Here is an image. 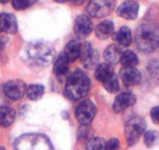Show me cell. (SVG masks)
<instances>
[{
	"label": "cell",
	"mask_w": 159,
	"mask_h": 150,
	"mask_svg": "<svg viewBox=\"0 0 159 150\" xmlns=\"http://www.w3.org/2000/svg\"><path fill=\"white\" fill-rule=\"evenodd\" d=\"M26 59L30 65L34 67H46L55 58V49L52 45L45 42L29 43L25 50Z\"/></svg>",
	"instance_id": "cell-1"
},
{
	"label": "cell",
	"mask_w": 159,
	"mask_h": 150,
	"mask_svg": "<svg viewBox=\"0 0 159 150\" xmlns=\"http://www.w3.org/2000/svg\"><path fill=\"white\" fill-rule=\"evenodd\" d=\"M135 42L139 49L143 53H151L159 50V26L142 24L136 31Z\"/></svg>",
	"instance_id": "cell-2"
},
{
	"label": "cell",
	"mask_w": 159,
	"mask_h": 150,
	"mask_svg": "<svg viewBox=\"0 0 159 150\" xmlns=\"http://www.w3.org/2000/svg\"><path fill=\"white\" fill-rule=\"evenodd\" d=\"M90 89V80L82 70H76L70 75L66 84L64 94L72 100L82 99Z\"/></svg>",
	"instance_id": "cell-3"
},
{
	"label": "cell",
	"mask_w": 159,
	"mask_h": 150,
	"mask_svg": "<svg viewBox=\"0 0 159 150\" xmlns=\"http://www.w3.org/2000/svg\"><path fill=\"white\" fill-rule=\"evenodd\" d=\"M14 150H54L49 138L35 133L23 134L14 142Z\"/></svg>",
	"instance_id": "cell-4"
},
{
	"label": "cell",
	"mask_w": 159,
	"mask_h": 150,
	"mask_svg": "<svg viewBox=\"0 0 159 150\" xmlns=\"http://www.w3.org/2000/svg\"><path fill=\"white\" fill-rule=\"evenodd\" d=\"M146 130V121L140 117L131 118L125 127V135L126 143L129 146H133L138 142L142 134Z\"/></svg>",
	"instance_id": "cell-5"
},
{
	"label": "cell",
	"mask_w": 159,
	"mask_h": 150,
	"mask_svg": "<svg viewBox=\"0 0 159 150\" xmlns=\"http://www.w3.org/2000/svg\"><path fill=\"white\" fill-rule=\"evenodd\" d=\"M116 0H90L88 13L93 17H105L112 12Z\"/></svg>",
	"instance_id": "cell-6"
},
{
	"label": "cell",
	"mask_w": 159,
	"mask_h": 150,
	"mask_svg": "<svg viewBox=\"0 0 159 150\" xmlns=\"http://www.w3.org/2000/svg\"><path fill=\"white\" fill-rule=\"evenodd\" d=\"M80 60L85 68L89 70L96 68L98 66L99 55L89 42H84L81 44Z\"/></svg>",
	"instance_id": "cell-7"
},
{
	"label": "cell",
	"mask_w": 159,
	"mask_h": 150,
	"mask_svg": "<svg viewBox=\"0 0 159 150\" xmlns=\"http://www.w3.org/2000/svg\"><path fill=\"white\" fill-rule=\"evenodd\" d=\"M96 106L91 101L85 100L78 105L76 117L82 125H88L94 120L96 114Z\"/></svg>",
	"instance_id": "cell-8"
},
{
	"label": "cell",
	"mask_w": 159,
	"mask_h": 150,
	"mask_svg": "<svg viewBox=\"0 0 159 150\" xmlns=\"http://www.w3.org/2000/svg\"><path fill=\"white\" fill-rule=\"evenodd\" d=\"M93 23L91 18L86 15L77 16L73 25V31L77 39H84L91 33Z\"/></svg>",
	"instance_id": "cell-9"
},
{
	"label": "cell",
	"mask_w": 159,
	"mask_h": 150,
	"mask_svg": "<svg viewBox=\"0 0 159 150\" xmlns=\"http://www.w3.org/2000/svg\"><path fill=\"white\" fill-rule=\"evenodd\" d=\"M27 89L26 84L23 81L13 80L6 84L3 88V91L6 96L9 99L18 100L25 95Z\"/></svg>",
	"instance_id": "cell-10"
},
{
	"label": "cell",
	"mask_w": 159,
	"mask_h": 150,
	"mask_svg": "<svg viewBox=\"0 0 159 150\" xmlns=\"http://www.w3.org/2000/svg\"><path fill=\"white\" fill-rule=\"evenodd\" d=\"M137 102V98L134 94L129 92H123L116 96L113 102V110L116 113L124 111L129 107L134 105Z\"/></svg>",
	"instance_id": "cell-11"
},
{
	"label": "cell",
	"mask_w": 159,
	"mask_h": 150,
	"mask_svg": "<svg viewBox=\"0 0 159 150\" xmlns=\"http://www.w3.org/2000/svg\"><path fill=\"white\" fill-rule=\"evenodd\" d=\"M139 12V5L134 1H126L117 9V15L126 20L136 19Z\"/></svg>",
	"instance_id": "cell-12"
},
{
	"label": "cell",
	"mask_w": 159,
	"mask_h": 150,
	"mask_svg": "<svg viewBox=\"0 0 159 150\" xmlns=\"http://www.w3.org/2000/svg\"><path fill=\"white\" fill-rule=\"evenodd\" d=\"M119 75L123 84L127 86L137 85L141 81V73L135 67H123Z\"/></svg>",
	"instance_id": "cell-13"
},
{
	"label": "cell",
	"mask_w": 159,
	"mask_h": 150,
	"mask_svg": "<svg viewBox=\"0 0 159 150\" xmlns=\"http://www.w3.org/2000/svg\"><path fill=\"white\" fill-rule=\"evenodd\" d=\"M18 26L16 17L10 13L0 15V31L13 35L17 31Z\"/></svg>",
	"instance_id": "cell-14"
},
{
	"label": "cell",
	"mask_w": 159,
	"mask_h": 150,
	"mask_svg": "<svg viewBox=\"0 0 159 150\" xmlns=\"http://www.w3.org/2000/svg\"><path fill=\"white\" fill-rule=\"evenodd\" d=\"M122 54H123V49L121 46L117 44H112L108 45L105 49L104 52V58L108 63H116L120 61Z\"/></svg>",
	"instance_id": "cell-15"
},
{
	"label": "cell",
	"mask_w": 159,
	"mask_h": 150,
	"mask_svg": "<svg viewBox=\"0 0 159 150\" xmlns=\"http://www.w3.org/2000/svg\"><path fill=\"white\" fill-rule=\"evenodd\" d=\"M112 66L108 63H104L96 67L95 78L98 82L104 83L114 74Z\"/></svg>",
	"instance_id": "cell-16"
},
{
	"label": "cell",
	"mask_w": 159,
	"mask_h": 150,
	"mask_svg": "<svg viewBox=\"0 0 159 150\" xmlns=\"http://www.w3.org/2000/svg\"><path fill=\"white\" fill-rule=\"evenodd\" d=\"M80 49H81V44L76 40L70 41L67 44L65 51L63 53L68 59L69 62H75L76 59H79L80 54Z\"/></svg>",
	"instance_id": "cell-17"
},
{
	"label": "cell",
	"mask_w": 159,
	"mask_h": 150,
	"mask_svg": "<svg viewBox=\"0 0 159 150\" xmlns=\"http://www.w3.org/2000/svg\"><path fill=\"white\" fill-rule=\"evenodd\" d=\"M113 30H114V24L112 21L108 20L102 21L95 27L96 36L102 40L108 39L111 35Z\"/></svg>",
	"instance_id": "cell-18"
},
{
	"label": "cell",
	"mask_w": 159,
	"mask_h": 150,
	"mask_svg": "<svg viewBox=\"0 0 159 150\" xmlns=\"http://www.w3.org/2000/svg\"><path fill=\"white\" fill-rule=\"evenodd\" d=\"M69 63L70 62L64 53H60L55 60L54 67H53L54 73L59 77L65 75L68 72Z\"/></svg>",
	"instance_id": "cell-19"
},
{
	"label": "cell",
	"mask_w": 159,
	"mask_h": 150,
	"mask_svg": "<svg viewBox=\"0 0 159 150\" xmlns=\"http://www.w3.org/2000/svg\"><path fill=\"white\" fill-rule=\"evenodd\" d=\"M16 118V112L7 106L0 107V126L7 128L10 126Z\"/></svg>",
	"instance_id": "cell-20"
},
{
	"label": "cell",
	"mask_w": 159,
	"mask_h": 150,
	"mask_svg": "<svg viewBox=\"0 0 159 150\" xmlns=\"http://www.w3.org/2000/svg\"><path fill=\"white\" fill-rule=\"evenodd\" d=\"M114 38L120 45L123 46H129L132 43L131 30L126 26L120 27V29L114 35Z\"/></svg>",
	"instance_id": "cell-21"
},
{
	"label": "cell",
	"mask_w": 159,
	"mask_h": 150,
	"mask_svg": "<svg viewBox=\"0 0 159 150\" xmlns=\"http://www.w3.org/2000/svg\"><path fill=\"white\" fill-rule=\"evenodd\" d=\"M120 62L123 67H135L138 64V57L134 52L131 50H126L123 52Z\"/></svg>",
	"instance_id": "cell-22"
},
{
	"label": "cell",
	"mask_w": 159,
	"mask_h": 150,
	"mask_svg": "<svg viewBox=\"0 0 159 150\" xmlns=\"http://www.w3.org/2000/svg\"><path fill=\"white\" fill-rule=\"evenodd\" d=\"M45 93V88L41 85H31L27 88V94L30 99L38 101L42 99Z\"/></svg>",
	"instance_id": "cell-23"
},
{
	"label": "cell",
	"mask_w": 159,
	"mask_h": 150,
	"mask_svg": "<svg viewBox=\"0 0 159 150\" xmlns=\"http://www.w3.org/2000/svg\"><path fill=\"white\" fill-rule=\"evenodd\" d=\"M103 85L105 89L108 92L111 93V94H116V93H117L119 90V83L117 75H116L114 73L108 80L104 82Z\"/></svg>",
	"instance_id": "cell-24"
},
{
	"label": "cell",
	"mask_w": 159,
	"mask_h": 150,
	"mask_svg": "<svg viewBox=\"0 0 159 150\" xmlns=\"http://www.w3.org/2000/svg\"><path fill=\"white\" fill-rule=\"evenodd\" d=\"M158 138V134L156 131L150 130L143 134V143L148 148H153L157 143Z\"/></svg>",
	"instance_id": "cell-25"
},
{
	"label": "cell",
	"mask_w": 159,
	"mask_h": 150,
	"mask_svg": "<svg viewBox=\"0 0 159 150\" xmlns=\"http://www.w3.org/2000/svg\"><path fill=\"white\" fill-rule=\"evenodd\" d=\"M106 142L102 138H92L88 141L86 150H105Z\"/></svg>",
	"instance_id": "cell-26"
},
{
	"label": "cell",
	"mask_w": 159,
	"mask_h": 150,
	"mask_svg": "<svg viewBox=\"0 0 159 150\" xmlns=\"http://www.w3.org/2000/svg\"><path fill=\"white\" fill-rule=\"evenodd\" d=\"M37 0H12V5L16 10H24L33 6Z\"/></svg>",
	"instance_id": "cell-27"
},
{
	"label": "cell",
	"mask_w": 159,
	"mask_h": 150,
	"mask_svg": "<svg viewBox=\"0 0 159 150\" xmlns=\"http://www.w3.org/2000/svg\"><path fill=\"white\" fill-rule=\"evenodd\" d=\"M119 141L116 138H113L106 142L105 150H119Z\"/></svg>",
	"instance_id": "cell-28"
},
{
	"label": "cell",
	"mask_w": 159,
	"mask_h": 150,
	"mask_svg": "<svg viewBox=\"0 0 159 150\" xmlns=\"http://www.w3.org/2000/svg\"><path fill=\"white\" fill-rule=\"evenodd\" d=\"M148 70L152 74H157L159 73V61L158 60H151L149 63L148 67Z\"/></svg>",
	"instance_id": "cell-29"
},
{
	"label": "cell",
	"mask_w": 159,
	"mask_h": 150,
	"mask_svg": "<svg viewBox=\"0 0 159 150\" xmlns=\"http://www.w3.org/2000/svg\"><path fill=\"white\" fill-rule=\"evenodd\" d=\"M150 115H151L153 123L159 124V105L158 106H154L151 109V112H150Z\"/></svg>",
	"instance_id": "cell-30"
},
{
	"label": "cell",
	"mask_w": 159,
	"mask_h": 150,
	"mask_svg": "<svg viewBox=\"0 0 159 150\" xmlns=\"http://www.w3.org/2000/svg\"><path fill=\"white\" fill-rule=\"evenodd\" d=\"M70 1L71 2L72 4H73V5L80 6V5H83L86 0H70Z\"/></svg>",
	"instance_id": "cell-31"
},
{
	"label": "cell",
	"mask_w": 159,
	"mask_h": 150,
	"mask_svg": "<svg viewBox=\"0 0 159 150\" xmlns=\"http://www.w3.org/2000/svg\"><path fill=\"white\" fill-rule=\"evenodd\" d=\"M55 2H59V3H63V2H67V1H70V0H54Z\"/></svg>",
	"instance_id": "cell-32"
},
{
	"label": "cell",
	"mask_w": 159,
	"mask_h": 150,
	"mask_svg": "<svg viewBox=\"0 0 159 150\" xmlns=\"http://www.w3.org/2000/svg\"><path fill=\"white\" fill-rule=\"evenodd\" d=\"M10 0H0V3H7Z\"/></svg>",
	"instance_id": "cell-33"
},
{
	"label": "cell",
	"mask_w": 159,
	"mask_h": 150,
	"mask_svg": "<svg viewBox=\"0 0 159 150\" xmlns=\"http://www.w3.org/2000/svg\"><path fill=\"white\" fill-rule=\"evenodd\" d=\"M0 150H6L5 148H3V147H2V146H0Z\"/></svg>",
	"instance_id": "cell-34"
}]
</instances>
